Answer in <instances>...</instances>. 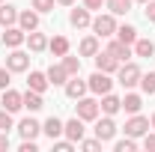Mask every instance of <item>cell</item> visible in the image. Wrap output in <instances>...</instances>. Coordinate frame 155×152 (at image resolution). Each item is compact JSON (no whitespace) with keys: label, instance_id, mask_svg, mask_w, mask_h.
<instances>
[{"label":"cell","instance_id":"d6a6232c","mask_svg":"<svg viewBox=\"0 0 155 152\" xmlns=\"http://www.w3.org/2000/svg\"><path fill=\"white\" fill-rule=\"evenodd\" d=\"M33 9L36 12H51L54 9V0H33Z\"/></svg>","mask_w":155,"mask_h":152},{"label":"cell","instance_id":"ba28073f","mask_svg":"<svg viewBox=\"0 0 155 152\" xmlns=\"http://www.w3.org/2000/svg\"><path fill=\"white\" fill-rule=\"evenodd\" d=\"M116 66H119V60H116L110 51L96 54V69H98V72H107V75H110V72H116Z\"/></svg>","mask_w":155,"mask_h":152},{"label":"cell","instance_id":"f35d334b","mask_svg":"<svg viewBox=\"0 0 155 152\" xmlns=\"http://www.w3.org/2000/svg\"><path fill=\"white\" fill-rule=\"evenodd\" d=\"M143 146L155 152V134H146V137H143Z\"/></svg>","mask_w":155,"mask_h":152},{"label":"cell","instance_id":"2e32d148","mask_svg":"<svg viewBox=\"0 0 155 152\" xmlns=\"http://www.w3.org/2000/svg\"><path fill=\"white\" fill-rule=\"evenodd\" d=\"M27 87H30V90H36V93H45V87H48V75H42V72H30Z\"/></svg>","mask_w":155,"mask_h":152},{"label":"cell","instance_id":"836d02e7","mask_svg":"<svg viewBox=\"0 0 155 152\" xmlns=\"http://www.w3.org/2000/svg\"><path fill=\"white\" fill-rule=\"evenodd\" d=\"M114 149H116V152H134V140H131V137H125V140H119V143H116Z\"/></svg>","mask_w":155,"mask_h":152},{"label":"cell","instance_id":"ab89813d","mask_svg":"<svg viewBox=\"0 0 155 152\" xmlns=\"http://www.w3.org/2000/svg\"><path fill=\"white\" fill-rule=\"evenodd\" d=\"M101 3H104V0H84L87 9H101Z\"/></svg>","mask_w":155,"mask_h":152},{"label":"cell","instance_id":"d6986e66","mask_svg":"<svg viewBox=\"0 0 155 152\" xmlns=\"http://www.w3.org/2000/svg\"><path fill=\"white\" fill-rule=\"evenodd\" d=\"M42 131L48 134V137H51V140H57L60 134H63V122H60L57 116H51V119H48V122H45V125H42Z\"/></svg>","mask_w":155,"mask_h":152},{"label":"cell","instance_id":"9c48e42d","mask_svg":"<svg viewBox=\"0 0 155 152\" xmlns=\"http://www.w3.org/2000/svg\"><path fill=\"white\" fill-rule=\"evenodd\" d=\"M63 131H66V137H69V140H78V143H81V137H84V119H81V116L69 119V122L63 125Z\"/></svg>","mask_w":155,"mask_h":152},{"label":"cell","instance_id":"e0dca14e","mask_svg":"<svg viewBox=\"0 0 155 152\" xmlns=\"http://www.w3.org/2000/svg\"><path fill=\"white\" fill-rule=\"evenodd\" d=\"M134 54L137 57H152L155 54V42L152 39H137L134 42Z\"/></svg>","mask_w":155,"mask_h":152},{"label":"cell","instance_id":"f6af8a7d","mask_svg":"<svg viewBox=\"0 0 155 152\" xmlns=\"http://www.w3.org/2000/svg\"><path fill=\"white\" fill-rule=\"evenodd\" d=\"M137 3H146V0H137Z\"/></svg>","mask_w":155,"mask_h":152},{"label":"cell","instance_id":"f546056e","mask_svg":"<svg viewBox=\"0 0 155 152\" xmlns=\"http://www.w3.org/2000/svg\"><path fill=\"white\" fill-rule=\"evenodd\" d=\"M140 87H143V93L155 95V72H149V75H140Z\"/></svg>","mask_w":155,"mask_h":152},{"label":"cell","instance_id":"277c9868","mask_svg":"<svg viewBox=\"0 0 155 152\" xmlns=\"http://www.w3.org/2000/svg\"><path fill=\"white\" fill-rule=\"evenodd\" d=\"M119 84H122V87H134V84H140V69H137L134 63H125V66L119 69Z\"/></svg>","mask_w":155,"mask_h":152},{"label":"cell","instance_id":"30bf717a","mask_svg":"<svg viewBox=\"0 0 155 152\" xmlns=\"http://www.w3.org/2000/svg\"><path fill=\"white\" fill-rule=\"evenodd\" d=\"M114 134H116V125H114V119H98L96 122V137L104 143V140H114Z\"/></svg>","mask_w":155,"mask_h":152},{"label":"cell","instance_id":"52a82bcc","mask_svg":"<svg viewBox=\"0 0 155 152\" xmlns=\"http://www.w3.org/2000/svg\"><path fill=\"white\" fill-rule=\"evenodd\" d=\"M27 66H30V57H27L24 51H12V54L6 57V69H9V72H24Z\"/></svg>","mask_w":155,"mask_h":152},{"label":"cell","instance_id":"6da1fadb","mask_svg":"<svg viewBox=\"0 0 155 152\" xmlns=\"http://www.w3.org/2000/svg\"><path fill=\"white\" fill-rule=\"evenodd\" d=\"M93 30H96V36H114L116 33V21H114V12L110 15H98V18H93Z\"/></svg>","mask_w":155,"mask_h":152},{"label":"cell","instance_id":"7bdbcfd3","mask_svg":"<svg viewBox=\"0 0 155 152\" xmlns=\"http://www.w3.org/2000/svg\"><path fill=\"white\" fill-rule=\"evenodd\" d=\"M60 3H63V6H72V3H75V0H60Z\"/></svg>","mask_w":155,"mask_h":152},{"label":"cell","instance_id":"7a4b0ae2","mask_svg":"<svg viewBox=\"0 0 155 152\" xmlns=\"http://www.w3.org/2000/svg\"><path fill=\"white\" fill-rule=\"evenodd\" d=\"M93 93H98V95H104V93H110V87H114V81L107 78V72H93V78H90V84H87Z\"/></svg>","mask_w":155,"mask_h":152},{"label":"cell","instance_id":"8d00e7d4","mask_svg":"<svg viewBox=\"0 0 155 152\" xmlns=\"http://www.w3.org/2000/svg\"><path fill=\"white\" fill-rule=\"evenodd\" d=\"M9 87V69H0V90Z\"/></svg>","mask_w":155,"mask_h":152},{"label":"cell","instance_id":"603a6c76","mask_svg":"<svg viewBox=\"0 0 155 152\" xmlns=\"http://www.w3.org/2000/svg\"><path fill=\"white\" fill-rule=\"evenodd\" d=\"M27 45H30V51H45V48H48V39L42 36V33H36V30H30Z\"/></svg>","mask_w":155,"mask_h":152},{"label":"cell","instance_id":"f1b7e54d","mask_svg":"<svg viewBox=\"0 0 155 152\" xmlns=\"http://www.w3.org/2000/svg\"><path fill=\"white\" fill-rule=\"evenodd\" d=\"M81 54H84V57H96V54H98V42L93 36L84 39V42H81Z\"/></svg>","mask_w":155,"mask_h":152},{"label":"cell","instance_id":"cb8c5ba5","mask_svg":"<svg viewBox=\"0 0 155 152\" xmlns=\"http://www.w3.org/2000/svg\"><path fill=\"white\" fill-rule=\"evenodd\" d=\"M18 21H21V30H27V33L39 27V15H36V12H21Z\"/></svg>","mask_w":155,"mask_h":152},{"label":"cell","instance_id":"ac0fdd59","mask_svg":"<svg viewBox=\"0 0 155 152\" xmlns=\"http://www.w3.org/2000/svg\"><path fill=\"white\" fill-rule=\"evenodd\" d=\"M116 36H119V42H125V45H134L137 42V30L131 24H122V27H116Z\"/></svg>","mask_w":155,"mask_h":152},{"label":"cell","instance_id":"e575fe53","mask_svg":"<svg viewBox=\"0 0 155 152\" xmlns=\"http://www.w3.org/2000/svg\"><path fill=\"white\" fill-rule=\"evenodd\" d=\"M84 149H87V152H96V149H101V140H98V137H96V140H84Z\"/></svg>","mask_w":155,"mask_h":152},{"label":"cell","instance_id":"7402d4cb","mask_svg":"<svg viewBox=\"0 0 155 152\" xmlns=\"http://www.w3.org/2000/svg\"><path fill=\"white\" fill-rule=\"evenodd\" d=\"M48 45H51V51H54L57 57H66V54H69V39L66 36H54Z\"/></svg>","mask_w":155,"mask_h":152},{"label":"cell","instance_id":"d590c367","mask_svg":"<svg viewBox=\"0 0 155 152\" xmlns=\"http://www.w3.org/2000/svg\"><path fill=\"white\" fill-rule=\"evenodd\" d=\"M146 21H152V24H155V0H152V3L146 0Z\"/></svg>","mask_w":155,"mask_h":152},{"label":"cell","instance_id":"44dd1931","mask_svg":"<svg viewBox=\"0 0 155 152\" xmlns=\"http://www.w3.org/2000/svg\"><path fill=\"white\" fill-rule=\"evenodd\" d=\"M15 21H18L15 6H6V3H3V6H0V24H3V27H12Z\"/></svg>","mask_w":155,"mask_h":152},{"label":"cell","instance_id":"b9f144b4","mask_svg":"<svg viewBox=\"0 0 155 152\" xmlns=\"http://www.w3.org/2000/svg\"><path fill=\"white\" fill-rule=\"evenodd\" d=\"M0 149H9V137H6V131H0Z\"/></svg>","mask_w":155,"mask_h":152},{"label":"cell","instance_id":"8992f818","mask_svg":"<svg viewBox=\"0 0 155 152\" xmlns=\"http://www.w3.org/2000/svg\"><path fill=\"white\" fill-rule=\"evenodd\" d=\"M149 131V119H143V116H131L128 122H125V134L128 137H140V134Z\"/></svg>","mask_w":155,"mask_h":152},{"label":"cell","instance_id":"1f68e13d","mask_svg":"<svg viewBox=\"0 0 155 152\" xmlns=\"http://www.w3.org/2000/svg\"><path fill=\"white\" fill-rule=\"evenodd\" d=\"M9 128H12V114L3 107L0 111V131H9Z\"/></svg>","mask_w":155,"mask_h":152},{"label":"cell","instance_id":"d4e9b609","mask_svg":"<svg viewBox=\"0 0 155 152\" xmlns=\"http://www.w3.org/2000/svg\"><path fill=\"white\" fill-rule=\"evenodd\" d=\"M69 21H72L75 27H87V24H93V21H90V9H72Z\"/></svg>","mask_w":155,"mask_h":152},{"label":"cell","instance_id":"60d3db41","mask_svg":"<svg viewBox=\"0 0 155 152\" xmlns=\"http://www.w3.org/2000/svg\"><path fill=\"white\" fill-rule=\"evenodd\" d=\"M21 152H36V143H33V140H24V143H21Z\"/></svg>","mask_w":155,"mask_h":152},{"label":"cell","instance_id":"83f0119b","mask_svg":"<svg viewBox=\"0 0 155 152\" xmlns=\"http://www.w3.org/2000/svg\"><path fill=\"white\" fill-rule=\"evenodd\" d=\"M107 9H110L114 15H125V12L131 9V0H107Z\"/></svg>","mask_w":155,"mask_h":152},{"label":"cell","instance_id":"ee69618b","mask_svg":"<svg viewBox=\"0 0 155 152\" xmlns=\"http://www.w3.org/2000/svg\"><path fill=\"white\" fill-rule=\"evenodd\" d=\"M152 128H155V114H152Z\"/></svg>","mask_w":155,"mask_h":152},{"label":"cell","instance_id":"9a60e30c","mask_svg":"<svg viewBox=\"0 0 155 152\" xmlns=\"http://www.w3.org/2000/svg\"><path fill=\"white\" fill-rule=\"evenodd\" d=\"M21 42H24V30H18V27H9V30L3 33V45H6V48H18Z\"/></svg>","mask_w":155,"mask_h":152},{"label":"cell","instance_id":"4dcf8cb0","mask_svg":"<svg viewBox=\"0 0 155 152\" xmlns=\"http://www.w3.org/2000/svg\"><path fill=\"white\" fill-rule=\"evenodd\" d=\"M63 69L69 72V78L78 75V72H81V60H78V57H66V60H63Z\"/></svg>","mask_w":155,"mask_h":152},{"label":"cell","instance_id":"5bb4252c","mask_svg":"<svg viewBox=\"0 0 155 152\" xmlns=\"http://www.w3.org/2000/svg\"><path fill=\"white\" fill-rule=\"evenodd\" d=\"M107 51H110V54H114V57L119 60V63H122V60H128V57H131V45H125V42H119V39L107 45Z\"/></svg>","mask_w":155,"mask_h":152},{"label":"cell","instance_id":"4fadbf2b","mask_svg":"<svg viewBox=\"0 0 155 152\" xmlns=\"http://www.w3.org/2000/svg\"><path fill=\"white\" fill-rule=\"evenodd\" d=\"M84 93H87V84H84L78 75H72V81L66 84V95H69V98H81Z\"/></svg>","mask_w":155,"mask_h":152},{"label":"cell","instance_id":"4316f807","mask_svg":"<svg viewBox=\"0 0 155 152\" xmlns=\"http://www.w3.org/2000/svg\"><path fill=\"white\" fill-rule=\"evenodd\" d=\"M122 107L128 111V114H137L140 107H143V101H140V95H134V93H128L125 98H122Z\"/></svg>","mask_w":155,"mask_h":152},{"label":"cell","instance_id":"3957f363","mask_svg":"<svg viewBox=\"0 0 155 152\" xmlns=\"http://www.w3.org/2000/svg\"><path fill=\"white\" fill-rule=\"evenodd\" d=\"M78 116H81L84 122H87V119H96V116H98V101L81 95V98H78Z\"/></svg>","mask_w":155,"mask_h":152},{"label":"cell","instance_id":"484cf974","mask_svg":"<svg viewBox=\"0 0 155 152\" xmlns=\"http://www.w3.org/2000/svg\"><path fill=\"white\" fill-rule=\"evenodd\" d=\"M119 107H122V101H119V98H116V95H110V93H104V98H101V111H104V114H116V111H119Z\"/></svg>","mask_w":155,"mask_h":152},{"label":"cell","instance_id":"8fae6325","mask_svg":"<svg viewBox=\"0 0 155 152\" xmlns=\"http://www.w3.org/2000/svg\"><path fill=\"white\" fill-rule=\"evenodd\" d=\"M18 131H21L24 140H33V137L42 131V125H39L36 119H30V116H27V119H21V122H18Z\"/></svg>","mask_w":155,"mask_h":152},{"label":"cell","instance_id":"ffe728a7","mask_svg":"<svg viewBox=\"0 0 155 152\" xmlns=\"http://www.w3.org/2000/svg\"><path fill=\"white\" fill-rule=\"evenodd\" d=\"M66 78H69V72H66L63 66H51V69H48V84H54V87L66 84Z\"/></svg>","mask_w":155,"mask_h":152},{"label":"cell","instance_id":"74e56055","mask_svg":"<svg viewBox=\"0 0 155 152\" xmlns=\"http://www.w3.org/2000/svg\"><path fill=\"white\" fill-rule=\"evenodd\" d=\"M54 149H57V152H72V143H66V140H57V143H54Z\"/></svg>","mask_w":155,"mask_h":152},{"label":"cell","instance_id":"7c38bea8","mask_svg":"<svg viewBox=\"0 0 155 152\" xmlns=\"http://www.w3.org/2000/svg\"><path fill=\"white\" fill-rule=\"evenodd\" d=\"M24 107H27V111H42V107H45L42 93H36V90H30V87H27V93H24Z\"/></svg>","mask_w":155,"mask_h":152},{"label":"cell","instance_id":"5b68a950","mask_svg":"<svg viewBox=\"0 0 155 152\" xmlns=\"http://www.w3.org/2000/svg\"><path fill=\"white\" fill-rule=\"evenodd\" d=\"M9 114H15V111H21L24 107V95L21 93H15V90H3V101H0Z\"/></svg>","mask_w":155,"mask_h":152}]
</instances>
